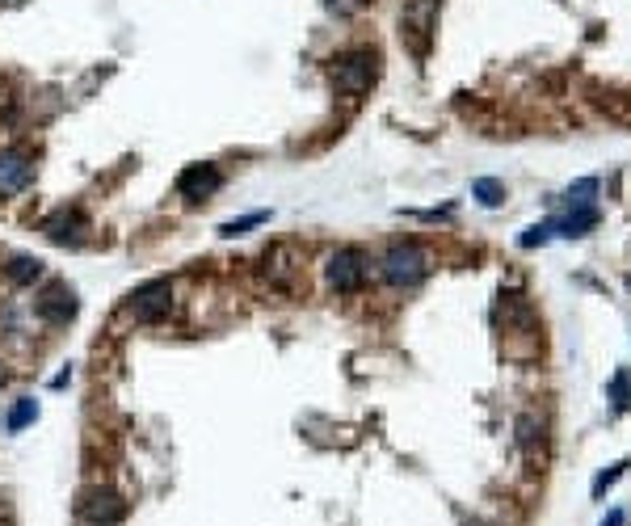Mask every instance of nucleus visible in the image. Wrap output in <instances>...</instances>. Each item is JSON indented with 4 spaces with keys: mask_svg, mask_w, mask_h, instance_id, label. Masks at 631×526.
<instances>
[{
    "mask_svg": "<svg viewBox=\"0 0 631 526\" xmlns=\"http://www.w3.org/2000/svg\"><path fill=\"white\" fill-rule=\"evenodd\" d=\"M379 274L388 278L392 287L409 291V287H417L425 274H430V257H425V249L413 245V240H400V245H392L388 253L379 257Z\"/></svg>",
    "mask_w": 631,
    "mask_h": 526,
    "instance_id": "obj_1",
    "label": "nucleus"
},
{
    "mask_svg": "<svg viewBox=\"0 0 631 526\" xmlns=\"http://www.w3.org/2000/svg\"><path fill=\"white\" fill-rule=\"evenodd\" d=\"M169 308H173V282L169 278H152L139 291H131V299H127V316L139 320V325H156V320H165Z\"/></svg>",
    "mask_w": 631,
    "mask_h": 526,
    "instance_id": "obj_2",
    "label": "nucleus"
},
{
    "mask_svg": "<svg viewBox=\"0 0 631 526\" xmlns=\"http://www.w3.org/2000/svg\"><path fill=\"white\" fill-rule=\"evenodd\" d=\"M333 76H337V89H345V93H366L375 85V76H379V55L371 51V47H358V51H345L341 59H337V68H333Z\"/></svg>",
    "mask_w": 631,
    "mask_h": 526,
    "instance_id": "obj_3",
    "label": "nucleus"
},
{
    "mask_svg": "<svg viewBox=\"0 0 631 526\" xmlns=\"http://www.w3.org/2000/svg\"><path fill=\"white\" fill-rule=\"evenodd\" d=\"M76 312H80V303H76V291L68 287V282H47V287L34 295V316L51 329L76 320Z\"/></svg>",
    "mask_w": 631,
    "mask_h": 526,
    "instance_id": "obj_4",
    "label": "nucleus"
},
{
    "mask_svg": "<svg viewBox=\"0 0 631 526\" xmlns=\"http://www.w3.org/2000/svg\"><path fill=\"white\" fill-rule=\"evenodd\" d=\"M324 274H329V287L333 291L354 295L362 282H366V253L362 249H337L329 257V266H324Z\"/></svg>",
    "mask_w": 631,
    "mask_h": 526,
    "instance_id": "obj_5",
    "label": "nucleus"
},
{
    "mask_svg": "<svg viewBox=\"0 0 631 526\" xmlns=\"http://www.w3.org/2000/svg\"><path fill=\"white\" fill-rule=\"evenodd\" d=\"M43 236L55 240V245H85V236H89V215L80 211V207H59L43 219Z\"/></svg>",
    "mask_w": 631,
    "mask_h": 526,
    "instance_id": "obj_6",
    "label": "nucleus"
},
{
    "mask_svg": "<svg viewBox=\"0 0 631 526\" xmlns=\"http://www.w3.org/2000/svg\"><path fill=\"white\" fill-rule=\"evenodd\" d=\"M219 186H223V169L211 165V160H202V165H186L177 173V194L186 202L211 198V194H219Z\"/></svg>",
    "mask_w": 631,
    "mask_h": 526,
    "instance_id": "obj_7",
    "label": "nucleus"
},
{
    "mask_svg": "<svg viewBox=\"0 0 631 526\" xmlns=\"http://www.w3.org/2000/svg\"><path fill=\"white\" fill-rule=\"evenodd\" d=\"M34 186V160L22 148H5L0 152V198L26 194Z\"/></svg>",
    "mask_w": 631,
    "mask_h": 526,
    "instance_id": "obj_8",
    "label": "nucleus"
},
{
    "mask_svg": "<svg viewBox=\"0 0 631 526\" xmlns=\"http://www.w3.org/2000/svg\"><path fill=\"white\" fill-rule=\"evenodd\" d=\"M80 514H85L89 526H118L122 514H127V505H122V497L114 489H93L80 501Z\"/></svg>",
    "mask_w": 631,
    "mask_h": 526,
    "instance_id": "obj_9",
    "label": "nucleus"
},
{
    "mask_svg": "<svg viewBox=\"0 0 631 526\" xmlns=\"http://www.w3.org/2000/svg\"><path fill=\"white\" fill-rule=\"evenodd\" d=\"M598 219H602V211H598V207H568V215L547 219V224H552V232H556V236L577 240V236H585V232H594V228H598Z\"/></svg>",
    "mask_w": 631,
    "mask_h": 526,
    "instance_id": "obj_10",
    "label": "nucleus"
},
{
    "mask_svg": "<svg viewBox=\"0 0 631 526\" xmlns=\"http://www.w3.org/2000/svg\"><path fill=\"white\" fill-rule=\"evenodd\" d=\"M47 274V266H43V261H38V257H9V266H5V278L13 282V287H34V282L38 278H43Z\"/></svg>",
    "mask_w": 631,
    "mask_h": 526,
    "instance_id": "obj_11",
    "label": "nucleus"
},
{
    "mask_svg": "<svg viewBox=\"0 0 631 526\" xmlns=\"http://www.w3.org/2000/svg\"><path fill=\"white\" fill-rule=\"evenodd\" d=\"M30 421H38V400L34 396H22L9 409V417H5V426H9V434H17V430H26Z\"/></svg>",
    "mask_w": 631,
    "mask_h": 526,
    "instance_id": "obj_12",
    "label": "nucleus"
},
{
    "mask_svg": "<svg viewBox=\"0 0 631 526\" xmlns=\"http://www.w3.org/2000/svg\"><path fill=\"white\" fill-rule=\"evenodd\" d=\"M594 198H598V177H581L577 186H568V194H564L568 207H594Z\"/></svg>",
    "mask_w": 631,
    "mask_h": 526,
    "instance_id": "obj_13",
    "label": "nucleus"
},
{
    "mask_svg": "<svg viewBox=\"0 0 631 526\" xmlns=\"http://www.w3.org/2000/svg\"><path fill=\"white\" fill-rule=\"evenodd\" d=\"M270 219V211H253V215H240V219H228V224H219V236H244V232H253L261 228Z\"/></svg>",
    "mask_w": 631,
    "mask_h": 526,
    "instance_id": "obj_14",
    "label": "nucleus"
},
{
    "mask_svg": "<svg viewBox=\"0 0 631 526\" xmlns=\"http://www.w3.org/2000/svg\"><path fill=\"white\" fill-rule=\"evenodd\" d=\"M472 194L484 202V207H501V202H505V186H501L497 177H480L476 186H472Z\"/></svg>",
    "mask_w": 631,
    "mask_h": 526,
    "instance_id": "obj_15",
    "label": "nucleus"
},
{
    "mask_svg": "<svg viewBox=\"0 0 631 526\" xmlns=\"http://www.w3.org/2000/svg\"><path fill=\"white\" fill-rule=\"evenodd\" d=\"M535 442H543V430L535 426V417H522L518 421V447L522 451H535Z\"/></svg>",
    "mask_w": 631,
    "mask_h": 526,
    "instance_id": "obj_16",
    "label": "nucleus"
},
{
    "mask_svg": "<svg viewBox=\"0 0 631 526\" xmlns=\"http://www.w3.org/2000/svg\"><path fill=\"white\" fill-rule=\"evenodd\" d=\"M547 240H552V224H535V228H526L518 236V245L522 249H539V245H547Z\"/></svg>",
    "mask_w": 631,
    "mask_h": 526,
    "instance_id": "obj_17",
    "label": "nucleus"
},
{
    "mask_svg": "<svg viewBox=\"0 0 631 526\" xmlns=\"http://www.w3.org/2000/svg\"><path fill=\"white\" fill-rule=\"evenodd\" d=\"M623 472H627V459H619V463H610V468H606V472H602V476L594 480V497H606V489H610V484H615V480H619Z\"/></svg>",
    "mask_w": 631,
    "mask_h": 526,
    "instance_id": "obj_18",
    "label": "nucleus"
},
{
    "mask_svg": "<svg viewBox=\"0 0 631 526\" xmlns=\"http://www.w3.org/2000/svg\"><path fill=\"white\" fill-rule=\"evenodd\" d=\"M610 396H615V409H627V371L615 375V388H610Z\"/></svg>",
    "mask_w": 631,
    "mask_h": 526,
    "instance_id": "obj_19",
    "label": "nucleus"
},
{
    "mask_svg": "<svg viewBox=\"0 0 631 526\" xmlns=\"http://www.w3.org/2000/svg\"><path fill=\"white\" fill-rule=\"evenodd\" d=\"M623 522H627V518H623V510H610V518H606L602 526H623Z\"/></svg>",
    "mask_w": 631,
    "mask_h": 526,
    "instance_id": "obj_20",
    "label": "nucleus"
},
{
    "mask_svg": "<svg viewBox=\"0 0 631 526\" xmlns=\"http://www.w3.org/2000/svg\"><path fill=\"white\" fill-rule=\"evenodd\" d=\"M5 383H9V371H5V362H0V388H5Z\"/></svg>",
    "mask_w": 631,
    "mask_h": 526,
    "instance_id": "obj_21",
    "label": "nucleus"
},
{
    "mask_svg": "<svg viewBox=\"0 0 631 526\" xmlns=\"http://www.w3.org/2000/svg\"><path fill=\"white\" fill-rule=\"evenodd\" d=\"M13 5H17V0H13Z\"/></svg>",
    "mask_w": 631,
    "mask_h": 526,
    "instance_id": "obj_22",
    "label": "nucleus"
}]
</instances>
